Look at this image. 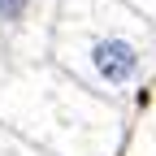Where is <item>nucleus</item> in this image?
Instances as JSON below:
<instances>
[{"label": "nucleus", "instance_id": "nucleus-1", "mask_svg": "<svg viewBox=\"0 0 156 156\" xmlns=\"http://www.w3.org/2000/svg\"><path fill=\"white\" fill-rule=\"evenodd\" d=\"M78 61L83 69L108 91H126L139 87L147 74V48L143 39L126 30V26H100V30H83L78 35Z\"/></svg>", "mask_w": 156, "mask_h": 156}, {"label": "nucleus", "instance_id": "nucleus-2", "mask_svg": "<svg viewBox=\"0 0 156 156\" xmlns=\"http://www.w3.org/2000/svg\"><path fill=\"white\" fill-rule=\"evenodd\" d=\"M35 13V0H0V26L5 30H22Z\"/></svg>", "mask_w": 156, "mask_h": 156}]
</instances>
